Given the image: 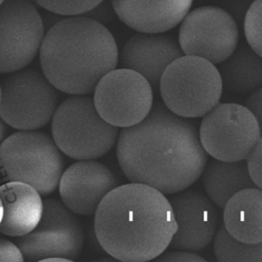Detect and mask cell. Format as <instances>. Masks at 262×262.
<instances>
[{"mask_svg":"<svg viewBox=\"0 0 262 262\" xmlns=\"http://www.w3.org/2000/svg\"><path fill=\"white\" fill-rule=\"evenodd\" d=\"M199 125L196 119L172 113L160 98L154 100L142 121L119 132L116 154L126 178L166 195L193 185L209 158Z\"/></svg>","mask_w":262,"mask_h":262,"instance_id":"cell-1","label":"cell"},{"mask_svg":"<svg viewBox=\"0 0 262 262\" xmlns=\"http://www.w3.org/2000/svg\"><path fill=\"white\" fill-rule=\"evenodd\" d=\"M176 229L168 196L138 182L115 187L94 214V232L100 247L123 262L156 259L169 248Z\"/></svg>","mask_w":262,"mask_h":262,"instance_id":"cell-2","label":"cell"},{"mask_svg":"<svg viewBox=\"0 0 262 262\" xmlns=\"http://www.w3.org/2000/svg\"><path fill=\"white\" fill-rule=\"evenodd\" d=\"M39 56L42 73L53 87L70 95H85L93 93L99 80L117 68L119 50L101 23L72 15L47 31Z\"/></svg>","mask_w":262,"mask_h":262,"instance_id":"cell-3","label":"cell"},{"mask_svg":"<svg viewBox=\"0 0 262 262\" xmlns=\"http://www.w3.org/2000/svg\"><path fill=\"white\" fill-rule=\"evenodd\" d=\"M63 167L62 152L44 132L19 130L0 144L1 181L28 183L41 195L56 190Z\"/></svg>","mask_w":262,"mask_h":262,"instance_id":"cell-4","label":"cell"},{"mask_svg":"<svg viewBox=\"0 0 262 262\" xmlns=\"http://www.w3.org/2000/svg\"><path fill=\"white\" fill-rule=\"evenodd\" d=\"M51 134L66 156L75 160H96L114 147L119 128L101 118L93 96L73 95L57 105L51 119Z\"/></svg>","mask_w":262,"mask_h":262,"instance_id":"cell-5","label":"cell"},{"mask_svg":"<svg viewBox=\"0 0 262 262\" xmlns=\"http://www.w3.org/2000/svg\"><path fill=\"white\" fill-rule=\"evenodd\" d=\"M159 90L161 100L172 113L199 119L220 102L222 82L216 64L183 54L166 68Z\"/></svg>","mask_w":262,"mask_h":262,"instance_id":"cell-6","label":"cell"},{"mask_svg":"<svg viewBox=\"0 0 262 262\" xmlns=\"http://www.w3.org/2000/svg\"><path fill=\"white\" fill-rule=\"evenodd\" d=\"M57 103L56 88L34 69L10 73L1 85L0 118L16 130L44 127L51 121Z\"/></svg>","mask_w":262,"mask_h":262,"instance_id":"cell-7","label":"cell"},{"mask_svg":"<svg viewBox=\"0 0 262 262\" xmlns=\"http://www.w3.org/2000/svg\"><path fill=\"white\" fill-rule=\"evenodd\" d=\"M199 136L208 156L234 162L248 158L261 133L256 117L246 105L218 102L202 117Z\"/></svg>","mask_w":262,"mask_h":262,"instance_id":"cell-8","label":"cell"},{"mask_svg":"<svg viewBox=\"0 0 262 262\" xmlns=\"http://www.w3.org/2000/svg\"><path fill=\"white\" fill-rule=\"evenodd\" d=\"M38 225L17 239V246L29 261L61 258L76 260L84 246V230L78 217L62 202L47 199Z\"/></svg>","mask_w":262,"mask_h":262,"instance_id":"cell-9","label":"cell"},{"mask_svg":"<svg viewBox=\"0 0 262 262\" xmlns=\"http://www.w3.org/2000/svg\"><path fill=\"white\" fill-rule=\"evenodd\" d=\"M154 90L139 73L125 68L105 74L93 91L96 111L103 120L126 128L142 121L154 104Z\"/></svg>","mask_w":262,"mask_h":262,"instance_id":"cell-10","label":"cell"},{"mask_svg":"<svg viewBox=\"0 0 262 262\" xmlns=\"http://www.w3.org/2000/svg\"><path fill=\"white\" fill-rule=\"evenodd\" d=\"M179 25L178 43L182 53L205 58L213 64L225 60L239 41L235 20L217 6L196 7Z\"/></svg>","mask_w":262,"mask_h":262,"instance_id":"cell-11","label":"cell"},{"mask_svg":"<svg viewBox=\"0 0 262 262\" xmlns=\"http://www.w3.org/2000/svg\"><path fill=\"white\" fill-rule=\"evenodd\" d=\"M44 26L37 8L29 0L0 3V74H10L29 66L40 50Z\"/></svg>","mask_w":262,"mask_h":262,"instance_id":"cell-12","label":"cell"},{"mask_svg":"<svg viewBox=\"0 0 262 262\" xmlns=\"http://www.w3.org/2000/svg\"><path fill=\"white\" fill-rule=\"evenodd\" d=\"M168 195L177 223L169 248L198 252L209 246L220 223L217 206L198 186Z\"/></svg>","mask_w":262,"mask_h":262,"instance_id":"cell-13","label":"cell"},{"mask_svg":"<svg viewBox=\"0 0 262 262\" xmlns=\"http://www.w3.org/2000/svg\"><path fill=\"white\" fill-rule=\"evenodd\" d=\"M119 181L102 163L95 160H78L61 174L58 190L61 202L73 213L94 215L102 199Z\"/></svg>","mask_w":262,"mask_h":262,"instance_id":"cell-14","label":"cell"},{"mask_svg":"<svg viewBox=\"0 0 262 262\" xmlns=\"http://www.w3.org/2000/svg\"><path fill=\"white\" fill-rule=\"evenodd\" d=\"M182 55L178 41L172 36L138 32L124 44L118 62L121 68L142 75L149 82L152 90L157 91L166 68Z\"/></svg>","mask_w":262,"mask_h":262,"instance_id":"cell-15","label":"cell"},{"mask_svg":"<svg viewBox=\"0 0 262 262\" xmlns=\"http://www.w3.org/2000/svg\"><path fill=\"white\" fill-rule=\"evenodd\" d=\"M121 21L139 33H165L178 26L193 0H111Z\"/></svg>","mask_w":262,"mask_h":262,"instance_id":"cell-16","label":"cell"},{"mask_svg":"<svg viewBox=\"0 0 262 262\" xmlns=\"http://www.w3.org/2000/svg\"><path fill=\"white\" fill-rule=\"evenodd\" d=\"M0 199L3 207L1 233L20 237L38 225L44 204L35 187L20 181H7L0 185Z\"/></svg>","mask_w":262,"mask_h":262,"instance_id":"cell-17","label":"cell"},{"mask_svg":"<svg viewBox=\"0 0 262 262\" xmlns=\"http://www.w3.org/2000/svg\"><path fill=\"white\" fill-rule=\"evenodd\" d=\"M223 225L234 238L262 242V189L253 186L234 193L223 207Z\"/></svg>","mask_w":262,"mask_h":262,"instance_id":"cell-18","label":"cell"},{"mask_svg":"<svg viewBox=\"0 0 262 262\" xmlns=\"http://www.w3.org/2000/svg\"><path fill=\"white\" fill-rule=\"evenodd\" d=\"M222 94L248 98L262 87V57L247 42L238 41L234 51L217 66Z\"/></svg>","mask_w":262,"mask_h":262,"instance_id":"cell-19","label":"cell"},{"mask_svg":"<svg viewBox=\"0 0 262 262\" xmlns=\"http://www.w3.org/2000/svg\"><path fill=\"white\" fill-rule=\"evenodd\" d=\"M201 177L205 193L220 209L237 191L255 186L246 160L227 162L208 158Z\"/></svg>","mask_w":262,"mask_h":262,"instance_id":"cell-20","label":"cell"},{"mask_svg":"<svg viewBox=\"0 0 262 262\" xmlns=\"http://www.w3.org/2000/svg\"><path fill=\"white\" fill-rule=\"evenodd\" d=\"M213 249L219 262H262V242H241L231 236L223 224L214 236Z\"/></svg>","mask_w":262,"mask_h":262,"instance_id":"cell-21","label":"cell"},{"mask_svg":"<svg viewBox=\"0 0 262 262\" xmlns=\"http://www.w3.org/2000/svg\"><path fill=\"white\" fill-rule=\"evenodd\" d=\"M244 32L248 45L262 57V0H254L248 8Z\"/></svg>","mask_w":262,"mask_h":262,"instance_id":"cell-22","label":"cell"},{"mask_svg":"<svg viewBox=\"0 0 262 262\" xmlns=\"http://www.w3.org/2000/svg\"><path fill=\"white\" fill-rule=\"evenodd\" d=\"M46 10L60 15H80L86 13L103 0H35Z\"/></svg>","mask_w":262,"mask_h":262,"instance_id":"cell-23","label":"cell"},{"mask_svg":"<svg viewBox=\"0 0 262 262\" xmlns=\"http://www.w3.org/2000/svg\"><path fill=\"white\" fill-rule=\"evenodd\" d=\"M249 174L255 186L262 189V137L246 159Z\"/></svg>","mask_w":262,"mask_h":262,"instance_id":"cell-24","label":"cell"},{"mask_svg":"<svg viewBox=\"0 0 262 262\" xmlns=\"http://www.w3.org/2000/svg\"><path fill=\"white\" fill-rule=\"evenodd\" d=\"M156 260L162 262H206V259L195 252L184 250L164 251Z\"/></svg>","mask_w":262,"mask_h":262,"instance_id":"cell-25","label":"cell"},{"mask_svg":"<svg viewBox=\"0 0 262 262\" xmlns=\"http://www.w3.org/2000/svg\"><path fill=\"white\" fill-rule=\"evenodd\" d=\"M24 260L18 246L0 237V262H23Z\"/></svg>","mask_w":262,"mask_h":262,"instance_id":"cell-26","label":"cell"},{"mask_svg":"<svg viewBox=\"0 0 262 262\" xmlns=\"http://www.w3.org/2000/svg\"><path fill=\"white\" fill-rule=\"evenodd\" d=\"M246 106L256 117L262 137V87L253 92L246 100Z\"/></svg>","mask_w":262,"mask_h":262,"instance_id":"cell-27","label":"cell"},{"mask_svg":"<svg viewBox=\"0 0 262 262\" xmlns=\"http://www.w3.org/2000/svg\"><path fill=\"white\" fill-rule=\"evenodd\" d=\"M6 135V127H5V123L3 122V120L0 118V144L2 143V141L4 140Z\"/></svg>","mask_w":262,"mask_h":262,"instance_id":"cell-28","label":"cell"},{"mask_svg":"<svg viewBox=\"0 0 262 262\" xmlns=\"http://www.w3.org/2000/svg\"><path fill=\"white\" fill-rule=\"evenodd\" d=\"M2 214H3V207H2V202H1V199H0V222H1V219H2Z\"/></svg>","mask_w":262,"mask_h":262,"instance_id":"cell-29","label":"cell"},{"mask_svg":"<svg viewBox=\"0 0 262 262\" xmlns=\"http://www.w3.org/2000/svg\"><path fill=\"white\" fill-rule=\"evenodd\" d=\"M0 103H1V85H0Z\"/></svg>","mask_w":262,"mask_h":262,"instance_id":"cell-30","label":"cell"},{"mask_svg":"<svg viewBox=\"0 0 262 262\" xmlns=\"http://www.w3.org/2000/svg\"><path fill=\"white\" fill-rule=\"evenodd\" d=\"M2 1H3V0H0V3H1V2H2Z\"/></svg>","mask_w":262,"mask_h":262,"instance_id":"cell-31","label":"cell"}]
</instances>
